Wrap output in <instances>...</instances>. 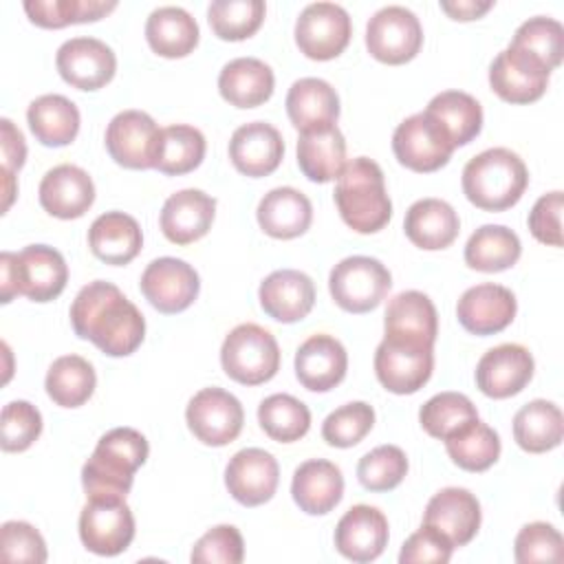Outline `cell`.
Here are the masks:
<instances>
[{
    "label": "cell",
    "mask_w": 564,
    "mask_h": 564,
    "mask_svg": "<svg viewBox=\"0 0 564 564\" xmlns=\"http://www.w3.org/2000/svg\"><path fill=\"white\" fill-rule=\"evenodd\" d=\"M291 496L300 511L308 516H326L344 496L341 469L324 458L304 460L293 471Z\"/></svg>",
    "instance_id": "29"
},
{
    "label": "cell",
    "mask_w": 564,
    "mask_h": 564,
    "mask_svg": "<svg viewBox=\"0 0 564 564\" xmlns=\"http://www.w3.org/2000/svg\"><path fill=\"white\" fill-rule=\"evenodd\" d=\"M564 436L562 410L546 399H533L513 416V438L529 454L555 449Z\"/></svg>",
    "instance_id": "39"
},
{
    "label": "cell",
    "mask_w": 564,
    "mask_h": 564,
    "mask_svg": "<svg viewBox=\"0 0 564 564\" xmlns=\"http://www.w3.org/2000/svg\"><path fill=\"white\" fill-rule=\"evenodd\" d=\"M117 9V2L104 0H26L29 20L42 29H62L68 24L95 22Z\"/></svg>",
    "instance_id": "45"
},
{
    "label": "cell",
    "mask_w": 564,
    "mask_h": 564,
    "mask_svg": "<svg viewBox=\"0 0 564 564\" xmlns=\"http://www.w3.org/2000/svg\"><path fill=\"white\" fill-rule=\"evenodd\" d=\"M68 282V267L64 256L48 245H29L15 253V284L18 295L33 302L55 300Z\"/></svg>",
    "instance_id": "20"
},
{
    "label": "cell",
    "mask_w": 564,
    "mask_h": 564,
    "mask_svg": "<svg viewBox=\"0 0 564 564\" xmlns=\"http://www.w3.org/2000/svg\"><path fill=\"white\" fill-rule=\"evenodd\" d=\"M245 557V542L234 524H218L209 529L192 549L189 560L196 564H240Z\"/></svg>",
    "instance_id": "53"
},
{
    "label": "cell",
    "mask_w": 564,
    "mask_h": 564,
    "mask_svg": "<svg viewBox=\"0 0 564 564\" xmlns=\"http://www.w3.org/2000/svg\"><path fill=\"white\" fill-rule=\"evenodd\" d=\"M408 474L405 452L397 445H379L364 454L357 465V478L368 491H390Z\"/></svg>",
    "instance_id": "49"
},
{
    "label": "cell",
    "mask_w": 564,
    "mask_h": 564,
    "mask_svg": "<svg viewBox=\"0 0 564 564\" xmlns=\"http://www.w3.org/2000/svg\"><path fill=\"white\" fill-rule=\"evenodd\" d=\"M423 44L419 18L401 7L388 4L379 9L366 24V48L383 64H405L416 57Z\"/></svg>",
    "instance_id": "7"
},
{
    "label": "cell",
    "mask_w": 564,
    "mask_h": 564,
    "mask_svg": "<svg viewBox=\"0 0 564 564\" xmlns=\"http://www.w3.org/2000/svg\"><path fill=\"white\" fill-rule=\"evenodd\" d=\"M0 145H2V170L15 174L26 159V143L22 132L13 126L11 119H0Z\"/></svg>",
    "instance_id": "57"
},
{
    "label": "cell",
    "mask_w": 564,
    "mask_h": 564,
    "mask_svg": "<svg viewBox=\"0 0 564 564\" xmlns=\"http://www.w3.org/2000/svg\"><path fill=\"white\" fill-rule=\"evenodd\" d=\"M445 449L454 465L465 471H485L500 456V436L480 419L471 421L445 438Z\"/></svg>",
    "instance_id": "43"
},
{
    "label": "cell",
    "mask_w": 564,
    "mask_h": 564,
    "mask_svg": "<svg viewBox=\"0 0 564 564\" xmlns=\"http://www.w3.org/2000/svg\"><path fill=\"white\" fill-rule=\"evenodd\" d=\"M383 328L388 339L434 348L438 333V315L432 300L425 293L403 291L388 302Z\"/></svg>",
    "instance_id": "28"
},
{
    "label": "cell",
    "mask_w": 564,
    "mask_h": 564,
    "mask_svg": "<svg viewBox=\"0 0 564 564\" xmlns=\"http://www.w3.org/2000/svg\"><path fill=\"white\" fill-rule=\"evenodd\" d=\"M352 35L350 15L341 4L313 2L295 20V44L308 59L326 62L344 53Z\"/></svg>",
    "instance_id": "8"
},
{
    "label": "cell",
    "mask_w": 564,
    "mask_h": 564,
    "mask_svg": "<svg viewBox=\"0 0 564 564\" xmlns=\"http://www.w3.org/2000/svg\"><path fill=\"white\" fill-rule=\"evenodd\" d=\"M18 295L15 284V253L2 251L0 253V302L9 304Z\"/></svg>",
    "instance_id": "59"
},
{
    "label": "cell",
    "mask_w": 564,
    "mask_h": 564,
    "mask_svg": "<svg viewBox=\"0 0 564 564\" xmlns=\"http://www.w3.org/2000/svg\"><path fill=\"white\" fill-rule=\"evenodd\" d=\"M97 386L95 368L88 359L79 355H62L57 357L44 379L46 394L53 403L62 408H79L84 405Z\"/></svg>",
    "instance_id": "41"
},
{
    "label": "cell",
    "mask_w": 564,
    "mask_h": 564,
    "mask_svg": "<svg viewBox=\"0 0 564 564\" xmlns=\"http://www.w3.org/2000/svg\"><path fill=\"white\" fill-rule=\"evenodd\" d=\"M390 286V271L381 260L370 256L344 258L328 275V289L335 304L348 313H368L377 308Z\"/></svg>",
    "instance_id": "6"
},
{
    "label": "cell",
    "mask_w": 564,
    "mask_h": 564,
    "mask_svg": "<svg viewBox=\"0 0 564 564\" xmlns=\"http://www.w3.org/2000/svg\"><path fill=\"white\" fill-rule=\"evenodd\" d=\"M284 156V141L278 128L267 121H251L234 130L229 139V159L234 167L251 178L269 176Z\"/></svg>",
    "instance_id": "23"
},
{
    "label": "cell",
    "mask_w": 564,
    "mask_h": 564,
    "mask_svg": "<svg viewBox=\"0 0 564 564\" xmlns=\"http://www.w3.org/2000/svg\"><path fill=\"white\" fill-rule=\"evenodd\" d=\"M88 247L101 262L121 267L139 256L143 234L130 214L106 212L93 220L88 229Z\"/></svg>",
    "instance_id": "33"
},
{
    "label": "cell",
    "mask_w": 564,
    "mask_h": 564,
    "mask_svg": "<svg viewBox=\"0 0 564 564\" xmlns=\"http://www.w3.org/2000/svg\"><path fill=\"white\" fill-rule=\"evenodd\" d=\"M150 445L134 427L106 432L82 467V485L88 500H126L134 471L145 463Z\"/></svg>",
    "instance_id": "2"
},
{
    "label": "cell",
    "mask_w": 564,
    "mask_h": 564,
    "mask_svg": "<svg viewBox=\"0 0 564 564\" xmlns=\"http://www.w3.org/2000/svg\"><path fill=\"white\" fill-rule=\"evenodd\" d=\"M533 357L520 344L489 348L476 364V386L485 397L509 399L527 388L533 377Z\"/></svg>",
    "instance_id": "18"
},
{
    "label": "cell",
    "mask_w": 564,
    "mask_h": 564,
    "mask_svg": "<svg viewBox=\"0 0 564 564\" xmlns=\"http://www.w3.org/2000/svg\"><path fill=\"white\" fill-rule=\"evenodd\" d=\"M0 546L4 562H46V542L40 531L22 520H9L0 529Z\"/></svg>",
    "instance_id": "54"
},
{
    "label": "cell",
    "mask_w": 564,
    "mask_h": 564,
    "mask_svg": "<svg viewBox=\"0 0 564 564\" xmlns=\"http://www.w3.org/2000/svg\"><path fill=\"white\" fill-rule=\"evenodd\" d=\"M333 196L341 220L357 234H377L392 216L383 172L368 156H357L344 165Z\"/></svg>",
    "instance_id": "3"
},
{
    "label": "cell",
    "mask_w": 564,
    "mask_h": 564,
    "mask_svg": "<svg viewBox=\"0 0 564 564\" xmlns=\"http://www.w3.org/2000/svg\"><path fill=\"white\" fill-rule=\"evenodd\" d=\"M529 185L524 161L509 148H489L463 167V194L485 212L513 207Z\"/></svg>",
    "instance_id": "4"
},
{
    "label": "cell",
    "mask_w": 564,
    "mask_h": 564,
    "mask_svg": "<svg viewBox=\"0 0 564 564\" xmlns=\"http://www.w3.org/2000/svg\"><path fill=\"white\" fill-rule=\"evenodd\" d=\"M198 24L183 7H159L148 15L145 40L161 57H185L198 44Z\"/></svg>",
    "instance_id": "37"
},
{
    "label": "cell",
    "mask_w": 564,
    "mask_h": 564,
    "mask_svg": "<svg viewBox=\"0 0 564 564\" xmlns=\"http://www.w3.org/2000/svg\"><path fill=\"white\" fill-rule=\"evenodd\" d=\"M256 218L267 236L291 240L311 227L313 205L308 196L295 187H273L260 198Z\"/></svg>",
    "instance_id": "31"
},
{
    "label": "cell",
    "mask_w": 564,
    "mask_h": 564,
    "mask_svg": "<svg viewBox=\"0 0 564 564\" xmlns=\"http://www.w3.org/2000/svg\"><path fill=\"white\" fill-rule=\"evenodd\" d=\"M388 518L370 505L350 507L335 527V549L352 562L377 560L388 544Z\"/></svg>",
    "instance_id": "22"
},
{
    "label": "cell",
    "mask_w": 564,
    "mask_h": 564,
    "mask_svg": "<svg viewBox=\"0 0 564 564\" xmlns=\"http://www.w3.org/2000/svg\"><path fill=\"white\" fill-rule=\"evenodd\" d=\"M375 425V410L366 401H350L333 410L322 423V438L333 447L357 445Z\"/></svg>",
    "instance_id": "50"
},
{
    "label": "cell",
    "mask_w": 564,
    "mask_h": 564,
    "mask_svg": "<svg viewBox=\"0 0 564 564\" xmlns=\"http://www.w3.org/2000/svg\"><path fill=\"white\" fill-rule=\"evenodd\" d=\"M423 112L438 126L454 148L474 141L482 128L480 104L463 90H443L434 95Z\"/></svg>",
    "instance_id": "35"
},
{
    "label": "cell",
    "mask_w": 564,
    "mask_h": 564,
    "mask_svg": "<svg viewBox=\"0 0 564 564\" xmlns=\"http://www.w3.org/2000/svg\"><path fill=\"white\" fill-rule=\"evenodd\" d=\"M403 231L414 247L438 251L456 240L460 220L449 203L441 198H421L405 212Z\"/></svg>",
    "instance_id": "32"
},
{
    "label": "cell",
    "mask_w": 564,
    "mask_h": 564,
    "mask_svg": "<svg viewBox=\"0 0 564 564\" xmlns=\"http://www.w3.org/2000/svg\"><path fill=\"white\" fill-rule=\"evenodd\" d=\"M143 297L165 315L181 313L194 304L200 291L198 273L192 264L178 258H156L141 273Z\"/></svg>",
    "instance_id": "12"
},
{
    "label": "cell",
    "mask_w": 564,
    "mask_h": 564,
    "mask_svg": "<svg viewBox=\"0 0 564 564\" xmlns=\"http://www.w3.org/2000/svg\"><path fill=\"white\" fill-rule=\"evenodd\" d=\"M513 557L520 564L560 562L564 557V538L549 522H529L516 535Z\"/></svg>",
    "instance_id": "51"
},
{
    "label": "cell",
    "mask_w": 564,
    "mask_h": 564,
    "mask_svg": "<svg viewBox=\"0 0 564 564\" xmlns=\"http://www.w3.org/2000/svg\"><path fill=\"white\" fill-rule=\"evenodd\" d=\"M37 194L46 214L62 220H73L84 216L95 203V183L86 170L62 163L42 176Z\"/></svg>",
    "instance_id": "21"
},
{
    "label": "cell",
    "mask_w": 564,
    "mask_h": 564,
    "mask_svg": "<svg viewBox=\"0 0 564 564\" xmlns=\"http://www.w3.org/2000/svg\"><path fill=\"white\" fill-rule=\"evenodd\" d=\"M518 311L516 295L494 282H482L471 289H467L458 304H456V317L460 326L471 335H496L505 330Z\"/></svg>",
    "instance_id": "19"
},
{
    "label": "cell",
    "mask_w": 564,
    "mask_h": 564,
    "mask_svg": "<svg viewBox=\"0 0 564 564\" xmlns=\"http://www.w3.org/2000/svg\"><path fill=\"white\" fill-rule=\"evenodd\" d=\"M134 538V516L126 500H88L79 513V540L97 555H119Z\"/></svg>",
    "instance_id": "13"
},
{
    "label": "cell",
    "mask_w": 564,
    "mask_h": 564,
    "mask_svg": "<svg viewBox=\"0 0 564 564\" xmlns=\"http://www.w3.org/2000/svg\"><path fill=\"white\" fill-rule=\"evenodd\" d=\"M549 75L540 59L509 44L489 66V86L502 101L531 104L546 93Z\"/></svg>",
    "instance_id": "14"
},
{
    "label": "cell",
    "mask_w": 564,
    "mask_h": 564,
    "mask_svg": "<svg viewBox=\"0 0 564 564\" xmlns=\"http://www.w3.org/2000/svg\"><path fill=\"white\" fill-rule=\"evenodd\" d=\"M454 551V544L434 527L421 524L419 531H414L401 546L399 562L401 564H445L449 562Z\"/></svg>",
    "instance_id": "55"
},
{
    "label": "cell",
    "mask_w": 564,
    "mask_h": 564,
    "mask_svg": "<svg viewBox=\"0 0 564 564\" xmlns=\"http://www.w3.org/2000/svg\"><path fill=\"white\" fill-rule=\"evenodd\" d=\"M2 449L24 452L42 434V414L29 401H11L2 408Z\"/></svg>",
    "instance_id": "52"
},
{
    "label": "cell",
    "mask_w": 564,
    "mask_h": 564,
    "mask_svg": "<svg viewBox=\"0 0 564 564\" xmlns=\"http://www.w3.org/2000/svg\"><path fill=\"white\" fill-rule=\"evenodd\" d=\"M275 77L269 64L258 57H236L220 68L218 90L236 108H256L271 99Z\"/></svg>",
    "instance_id": "34"
},
{
    "label": "cell",
    "mask_w": 564,
    "mask_h": 564,
    "mask_svg": "<svg viewBox=\"0 0 564 564\" xmlns=\"http://www.w3.org/2000/svg\"><path fill=\"white\" fill-rule=\"evenodd\" d=\"M286 115L300 132L335 126L339 117L337 90L319 77H302L286 93Z\"/></svg>",
    "instance_id": "30"
},
{
    "label": "cell",
    "mask_w": 564,
    "mask_h": 564,
    "mask_svg": "<svg viewBox=\"0 0 564 564\" xmlns=\"http://www.w3.org/2000/svg\"><path fill=\"white\" fill-rule=\"evenodd\" d=\"M220 364L229 379L242 386H260L275 377L280 348L275 337L258 324H238L220 346Z\"/></svg>",
    "instance_id": "5"
},
{
    "label": "cell",
    "mask_w": 564,
    "mask_h": 564,
    "mask_svg": "<svg viewBox=\"0 0 564 564\" xmlns=\"http://www.w3.org/2000/svg\"><path fill=\"white\" fill-rule=\"evenodd\" d=\"M423 524L441 531L454 549L465 546L480 529V502L469 489L445 487L430 498Z\"/></svg>",
    "instance_id": "24"
},
{
    "label": "cell",
    "mask_w": 564,
    "mask_h": 564,
    "mask_svg": "<svg viewBox=\"0 0 564 564\" xmlns=\"http://www.w3.org/2000/svg\"><path fill=\"white\" fill-rule=\"evenodd\" d=\"M522 253L520 238L505 225L478 227L465 245L467 267L482 273H498L511 269Z\"/></svg>",
    "instance_id": "40"
},
{
    "label": "cell",
    "mask_w": 564,
    "mask_h": 564,
    "mask_svg": "<svg viewBox=\"0 0 564 564\" xmlns=\"http://www.w3.org/2000/svg\"><path fill=\"white\" fill-rule=\"evenodd\" d=\"M216 198L203 189H181L163 203L159 225L163 236L174 245H189L200 240L214 223Z\"/></svg>",
    "instance_id": "25"
},
{
    "label": "cell",
    "mask_w": 564,
    "mask_h": 564,
    "mask_svg": "<svg viewBox=\"0 0 564 564\" xmlns=\"http://www.w3.org/2000/svg\"><path fill=\"white\" fill-rule=\"evenodd\" d=\"M392 152L412 172H436L449 161L454 145L425 112H416L397 126Z\"/></svg>",
    "instance_id": "15"
},
{
    "label": "cell",
    "mask_w": 564,
    "mask_h": 564,
    "mask_svg": "<svg viewBox=\"0 0 564 564\" xmlns=\"http://www.w3.org/2000/svg\"><path fill=\"white\" fill-rule=\"evenodd\" d=\"M59 77L79 90L104 88L117 70L112 48L97 37H70L55 55Z\"/></svg>",
    "instance_id": "16"
},
{
    "label": "cell",
    "mask_w": 564,
    "mask_h": 564,
    "mask_svg": "<svg viewBox=\"0 0 564 564\" xmlns=\"http://www.w3.org/2000/svg\"><path fill=\"white\" fill-rule=\"evenodd\" d=\"M161 128L143 110H123L106 128V150L110 159L128 170L154 167Z\"/></svg>",
    "instance_id": "11"
},
{
    "label": "cell",
    "mask_w": 564,
    "mask_h": 564,
    "mask_svg": "<svg viewBox=\"0 0 564 564\" xmlns=\"http://www.w3.org/2000/svg\"><path fill=\"white\" fill-rule=\"evenodd\" d=\"M258 300L269 317L282 324H293L311 313L315 304V284L297 269H280L260 282Z\"/></svg>",
    "instance_id": "27"
},
{
    "label": "cell",
    "mask_w": 564,
    "mask_h": 564,
    "mask_svg": "<svg viewBox=\"0 0 564 564\" xmlns=\"http://www.w3.org/2000/svg\"><path fill=\"white\" fill-rule=\"evenodd\" d=\"M494 7L491 0H454V2H441V9L460 22L467 20H478L480 15H485L489 9Z\"/></svg>",
    "instance_id": "58"
},
{
    "label": "cell",
    "mask_w": 564,
    "mask_h": 564,
    "mask_svg": "<svg viewBox=\"0 0 564 564\" xmlns=\"http://www.w3.org/2000/svg\"><path fill=\"white\" fill-rule=\"evenodd\" d=\"M478 419L476 405L460 392H438L419 410L421 427L432 436L445 441L465 425Z\"/></svg>",
    "instance_id": "46"
},
{
    "label": "cell",
    "mask_w": 564,
    "mask_h": 564,
    "mask_svg": "<svg viewBox=\"0 0 564 564\" xmlns=\"http://www.w3.org/2000/svg\"><path fill=\"white\" fill-rule=\"evenodd\" d=\"M511 46L527 51L549 70L557 68L564 53V26L546 15H535L522 22L511 40Z\"/></svg>",
    "instance_id": "48"
},
{
    "label": "cell",
    "mask_w": 564,
    "mask_h": 564,
    "mask_svg": "<svg viewBox=\"0 0 564 564\" xmlns=\"http://www.w3.org/2000/svg\"><path fill=\"white\" fill-rule=\"evenodd\" d=\"M2 176H4V212L11 207V203H13V198H15V194H18V187H15V176L11 174V172H4L2 170Z\"/></svg>",
    "instance_id": "60"
},
{
    "label": "cell",
    "mask_w": 564,
    "mask_h": 564,
    "mask_svg": "<svg viewBox=\"0 0 564 564\" xmlns=\"http://www.w3.org/2000/svg\"><path fill=\"white\" fill-rule=\"evenodd\" d=\"M258 423L278 443L300 441L311 427V410L293 394H271L258 405Z\"/></svg>",
    "instance_id": "44"
},
{
    "label": "cell",
    "mask_w": 564,
    "mask_h": 564,
    "mask_svg": "<svg viewBox=\"0 0 564 564\" xmlns=\"http://www.w3.org/2000/svg\"><path fill=\"white\" fill-rule=\"evenodd\" d=\"M346 370V348L333 335H311L295 352V377L311 392L333 390L344 381Z\"/></svg>",
    "instance_id": "26"
},
{
    "label": "cell",
    "mask_w": 564,
    "mask_h": 564,
    "mask_svg": "<svg viewBox=\"0 0 564 564\" xmlns=\"http://www.w3.org/2000/svg\"><path fill=\"white\" fill-rule=\"evenodd\" d=\"M562 207L564 196L560 189L540 196L529 212V231L531 236L549 247H562Z\"/></svg>",
    "instance_id": "56"
},
{
    "label": "cell",
    "mask_w": 564,
    "mask_h": 564,
    "mask_svg": "<svg viewBox=\"0 0 564 564\" xmlns=\"http://www.w3.org/2000/svg\"><path fill=\"white\" fill-rule=\"evenodd\" d=\"M189 432L205 445L223 447L238 438L245 423L240 401L223 388L198 390L185 410Z\"/></svg>",
    "instance_id": "9"
},
{
    "label": "cell",
    "mask_w": 564,
    "mask_h": 564,
    "mask_svg": "<svg viewBox=\"0 0 564 564\" xmlns=\"http://www.w3.org/2000/svg\"><path fill=\"white\" fill-rule=\"evenodd\" d=\"M264 13L267 7L262 0H214L207 7L212 31L227 42L251 37L260 29Z\"/></svg>",
    "instance_id": "47"
},
{
    "label": "cell",
    "mask_w": 564,
    "mask_h": 564,
    "mask_svg": "<svg viewBox=\"0 0 564 564\" xmlns=\"http://www.w3.org/2000/svg\"><path fill=\"white\" fill-rule=\"evenodd\" d=\"M70 324L77 337L93 341L108 357L132 355L145 337L141 311L106 280L82 286L70 304Z\"/></svg>",
    "instance_id": "1"
},
{
    "label": "cell",
    "mask_w": 564,
    "mask_h": 564,
    "mask_svg": "<svg viewBox=\"0 0 564 564\" xmlns=\"http://www.w3.org/2000/svg\"><path fill=\"white\" fill-rule=\"evenodd\" d=\"M297 165L313 183L335 181L346 165V139L337 126L300 132Z\"/></svg>",
    "instance_id": "36"
},
{
    "label": "cell",
    "mask_w": 564,
    "mask_h": 564,
    "mask_svg": "<svg viewBox=\"0 0 564 564\" xmlns=\"http://www.w3.org/2000/svg\"><path fill=\"white\" fill-rule=\"evenodd\" d=\"M434 348L383 337L375 352V375L394 394H414L432 377Z\"/></svg>",
    "instance_id": "10"
},
{
    "label": "cell",
    "mask_w": 564,
    "mask_h": 564,
    "mask_svg": "<svg viewBox=\"0 0 564 564\" xmlns=\"http://www.w3.org/2000/svg\"><path fill=\"white\" fill-rule=\"evenodd\" d=\"M26 121L33 137L48 148H62L75 141L79 132V110L64 95H42L29 104Z\"/></svg>",
    "instance_id": "38"
},
{
    "label": "cell",
    "mask_w": 564,
    "mask_h": 564,
    "mask_svg": "<svg viewBox=\"0 0 564 564\" xmlns=\"http://www.w3.org/2000/svg\"><path fill=\"white\" fill-rule=\"evenodd\" d=\"M205 150H207V143L198 128L187 123H174V126L161 128L154 170L170 176L187 174L203 163Z\"/></svg>",
    "instance_id": "42"
},
{
    "label": "cell",
    "mask_w": 564,
    "mask_h": 564,
    "mask_svg": "<svg viewBox=\"0 0 564 564\" xmlns=\"http://www.w3.org/2000/svg\"><path fill=\"white\" fill-rule=\"evenodd\" d=\"M280 480V467L273 454L260 447L236 452L225 467V485L234 500L245 507H258L273 498Z\"/></svg>",
    "instance_id": "17"
}]
</instances>
